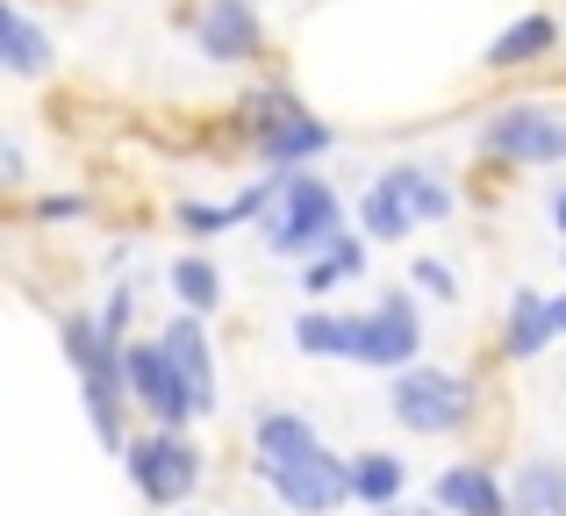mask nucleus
Returning <instances> with one entry per match:
<instances>
[{"label":"nucleus","mask_w":566,"mask_h":516,"mask_svg":"<svg viewBox=\"0 0 566 516\" xmlns=\"http://www.w3.org/2000/svg\"><path fill=\"white\" fill-rule=\"evenodd\" d=\"M129 394H137V409H151L158 431H187L201 417V402H193L187 373L172 366L166 337H129Z\"/></svg>","instance_id":"nucleus-8"},{"label":"nucleus","mask_w":566,"mask_h":516,"mask_svg":"<svg viewBox=\"0 0 566 516\" xmlns=\"http://www.w3.org/2000/svg\"><path fill=\"white\" fill-rule=\"evenodd\" d=\"M387 417L409 438H452L459 423L473 417V380L452 373V366H401L387 373Z\"/></svg>","instance_id":"nucleus-3"},{"label":"nucleus","mask_w":566,"mask_h":516,"mask_svg":"<svg viewBox=\"0 0 566 516\" xmlns=\"http://www.w3.org/2000/svg\"><path fill=\"white\" fill-rule=\"evenodd\" d=\"M553 230H559V244H566V180L553 187Z\"/></svg>","instance_id":"nucleus-28"},{"label":"nucleus","mask_w":566,"mask_h":516,"mask_svg":"<svg viewBox=\"0 0 566 516\" xmlns=\"http://www.w3.org/2000/svg\"><path fill=\"white\" fill-rule=\"evenodd\" d=\"M481 151L495 158V166H566V115L553 101H510V108H495L481 123Z\"/></svg>","instance_id":"nucleus-5"},{"label":"nucleus","mask_w":566,"mask_h":516,"mask_svg":"<svg viewBox=\"0 0 566 516\" xmlns=\"http://www.w3.org/2000/svg\"><path fill=\"white\" fill-rule=\"evenodd\" d=\"M337 238H345V201H337V187L323 180V172H308V166L280 172L273 209L259 215V244L265 252L287 259V265H308V259L331 252Z\"/></svg>","instance_id":"nucleus-2"},{"label":"nucleus","mask_w":566,"mask_h":516,"mask_svg":"<svg viewBox=\"0 0 566 516\" xmlns=\"http://www.w3.org/2000/svg\"><path fill=\"white\" fill-rule=\"evenodd\" d=\"M559 265H566V244H559Z\"/></svg>","instance_id":"nucleus-31"},{"label":"nucleus","mask_w":566,"mask_h":516,"mask_svg":"<svg viewBox=\"0 0 566 516\" xmlns=\"http://www.w3.org/2000/svg\"><path fill=\"white\" fill-rule=\"evenodd\" d=\"M57 351H65V366L80 373L86 388V423H94L101 452H129V345L108 330L101 316H86V308H72L65 323H57Z\"/></svg>","instance_id":"nucleus-1"},{"label":"nucleus","mask_w":566,"mask_h":516,"mask_svg":"<svg viewBox=\"0 0 566 516\" xmlns=\"http://www.w3.org/2000/svg\"><path fill=\"white\" fill-rule=\"evenodd\" d=\"M294 351H308V359H352V316H337V308H302L294 316Z\"/></svg>","instance_id":"nucleus-23"},{"label":"nucleus","mask_w":566,"mask_h":516,"mask_svg":"<svg viewBox=\"0 0 566 516\" xmlns=\"http://www.w3.org/2000/svg\"><path fill=\"white\" fill-rule=\"evenodd\" d=\"M166 287H172V302L193 308V316H216L222 302H230V287H222V273L208 265L201 252H187V259H172V273H166Z\"/></svg>","instance_id":"nucleus-22"},{"label":"nucleus","mask_w":566,"mask_h":516,"mask_svg":"<svg viewBox=\"0 0 566 516\" xmlns=\"http://www.w3.org/2000/svg\"><path fill=\"white\" fill-rule=\"evenodd\" d=\"M401 488H409V460H401V452H387V445L352 452V503H366V509H395V503H401Z\"/></svg>","instance_id":"nucleus-18"},{"label":"nucleus","mask_w":566,"mask_h":516,"mask_svg":"<svg viewBox=\"0 0 566 516\" xmlns=\"http://www.w3.org/2000/svg\"><path fill=\"white\" fill-rule=\"evenodd\" d=\"M29 180V158H22V137L0 144V187H22Z\"/></svg>","instance_id":"nucleus-27"},{"label":"nucleus","mask_w":566,"mask_h":516,"mask_svg":"<svg viewBox=\"0 0 566 516\" xmlns=\"http://www.w3.org/2000/svg\"><path fill=\"white\" fill-rule=\"evenodd\" d=\"M510 516H566V460H524L510 474Z\"/></svg>","instance_id":"nucleus-19"},{"label":"nucleus","mask_w":566,"mask_h":516,"mask_svg":"<svg viewBox=\"0 0 566 516\" xmlns=\"http://www.w3.org/2000/svg\"><path fill=\"white\" fill-rule=\"evenodd\" d=\"M251 151H259L273 172H294V166H316V158H331V151H337V129L323 123V115L294 108V115H280L273 129H259V137H251Z\"/></svg>","instance_id":"nucleus-11"},{"label":"nucleus","mask_w":566,"mask_h":516,"mask_svg":"<svg viewBox=\"0 0 566 516\" xmlns=\"http://www.w3.org/2000/svg\"><path fill=\"white\" fill-rule=\"evenodd\" d=\"M193 51L208 65H251L265 51V22H259V0H201L187 22Z\"/></svg>","instance_id":"nucleus-9"},{"label":"nucleus","mask_w":566,"mask_h":516,"mask_svg":"<svg viewBox=\"0 0 566 516\" xmlns=\"http://www.w3.org/2000/svg\"><path fill=\"white\" fill-rule=\"evenodd\" d=\"M259 481L287 516H331L352 503V460H337L331 445L302 452V460H259Z\"/></svg>","instance_id":"nucleus-6"},{"label":"nucleus","mask_w":566,"mask_h":516,"mask_svg":"<svg viewBox=\"0 0 566 516\" xmlns=\"http://www.w3.org/2000/svg\"><path fill=\"white\" fill-rule=\"evenodd\" d=\"M251 445H259V460H302L323 438L302 409H259V417H251Z\"/></svg>","instance_id":"nucleus-21"},{"label":"nucleus","mask_w":566,"mask_h":516,"mask_svg":"<svg viewBox=\"0 0 566 516\" xmlns=\"http://www.w3.org/2000/svg\"><path fill=\"white\" fill-rule=\"evenodd\" d=\"M123 466H129V488L144 495L151 509H187L193 503V488H201V445H193L187 431H151V438H129V452H123Z\"/></svg>","instance_id":"nucleus-4"},{"label":"nucleus","mask_w":566,"mask_h":516,"mask_svg":"<svg viewBox=\"0 0 566 516\" xmlns=\"http://www.w3.org/2000/svg\"><path fill=\"white\" fill-rule=\"evenodd\" d=\"M559 51V22L545 8H531V14H516L510 29H502L495 43L481 51V65L488 72H531V65H545V57Z\"/></svg>","instance_id":"nucleus-16"},{"label":"nucleus","mask_w":566,"mask_h":516,"mask_svg":"<svg viewBox=\"0 0 566 516\" xmlns=\"http://www.w3.org/2000/svg\"><path fill=\"white\" fill-rule=\"evenodd\" d=\"M559 345V323H553V294L538 287H516L510 308H502V359H545V351Z\"/></svg>","instance_id":"nucleus-15"},{"label":"nucleus","mask_w":566,"mask_h":516,"mask_svg":"<svg viewBox=\"0 0 566 516\" xmlns=\"http://www.w3.org/2000/svg\"><path fill=\"white\" fill-rule=\"evenodd\" d=\"M423 351V308L409 287H387L374 308L352 316V366H374V373H401Z\"/></svg>","instance_id":"nucleus-7"},{"label":"nucleus","mask_w":566,"mask_h":516,"mask_svg":"<svg viewBox=\"0 0 566 516\" xmlns=\"http://www.w3.org/2000/svg\"><path fill=\"white\" fill-rule=\"evenodd\" d=\"M51 57H57L51 29H43L22 0H14V8L0 14V65H8L14 80H43V72H51Z\"/></svg>","instance_id":"nucleus-17"},{"label":"nucleus","mask_w":566,"mask_h":516,"mask_svg":"<svg viewBox=\"0 0 566 516\" xmlns=\"http://www.w3.org/2000/svg\"><path fill=\"white\" fill-rule=\"evenodd\" d=\"M553 323H559V337H566V287L553 294Z\"/></svg>","instance_id":"nucleus-29"},{"label":"nucleus","mask_w":566,"mask_h":516,"mask_svg":"<svg viewBox=\"0 0 566 516\" xmlns=\"http://www.w3.org/2000/svg\"><path fill=\"white\" fill-rule=\"evenodd\" d=\"M166 351H172V366L187 373V388H193V402H201V417H216V337H208V316H193V308H180V316H166Z\"/></svg>","instance_id":"nucleus-13"},{"label":"nucleus","mask_w":566,"mask_h":516,"mask_svg":"<svg viewBox=\"0 0 566 516\" xmlns=\"http://www.w3.org/2000/svg\"><path fill=\"white\" fill-rule=\"evenodd\" d=\"M172 516H208V509H172Z\"/></svg>","instance_id":"nucleus-30"},{"label":"nucleus","mask_w":566,"mask_h":516,"mask_svg":"<svg viewBox=\"0 0 566 516\" xmlns=\"http://www.w3.org/2000/svg\"><path fill=\"white\" fill-rule=\"evenodd\" d=\"M409 280L430 294V302H459V273H452L444 259H416V265H409Z\"/></svg>","instance_id":"nucleus-25"},{"label":"nucleus","mask_w":566,"mask_h":516,"mask_svg":"<svg viewBox=\"0 0 566 516\" xmlns=\"http://www.w3.org/2000/svg\"><path fill=\"white\" fill-rule=\"evenodd\" d=\"M366 244H374L366 230H345L323 259H308L302 265V294H308V302H331L345 280H366Z\"/></svg>","instance_id":"nucleus-20"},{"label":"nucleus","mask_w":566,"mask_h":516,"mask_svg":"<svg viewBox=\"0 0 566 516\" xmlns=\"http://www.w3.org/2000/svg\"><path fill=\"white\" fill-rule=\"evenodd\" d=\"M359 230L374 244H401V238H416L423 230V209H416V194H409V172H401V158L395 166H380L374 180H366V194H359Z\"/></svg>","instance_id":"nucleus-10"},{"label":"nucleus","mask_w":566,"mask_h":516,"mask_svg":"<svg viewBox=\"0 0 566 516\" xmlns=\"http://www.w3.org/2000/svg\"><path fill=\"white\" fill-rule=\"evenodd\" d=\"M430 503L452 516H510V481L495 474L488 460H459L430 481Z\"/></svg>","instance_id":"nucleus-12"},{"label":"nucleus","mask_w":566,"mask_h":516,"mask_svg":"<svg viewBox=\"0 0 566 516\" xmlns=\"http://www.w3.org/2000/svg\"><path fill=\"white\" fill-rule=\"evenodd\" d=\"M29 215H36V223H80V215H86V201H80V194H43Z\"/></svg>","instance_id":"nucleus-26"},{"label":"nucleus","mask_w":566,"mask_h":516,"mask_svg":"<svg viewBox=\"0 0 566 516\" xmlns=\"http://www.w3.org/2000/svg\"><path fill=\"white\" fill-rule=\"evenodd\" d=\"M94 316H101V323H108V330H115V337L129 345V316H137V287H129V280H115V287L101 294V308H94Z\"/></svg>","instance_id":"nucleus-24"},{"label":"nucleus","mask_w":566,"mask_h":516,"mask_svg":"<svg viewBox=\"0 0 566 516\" xmlns=\"http://www.w3.org/2000/svg\"><path fill=\"white\" fill-rule=\"evenodd\" d=\"M273 187H280V172H265V180H251L237 201H180L172 209V223L187 230V238H230V230H244V223H259L265 209H273Z\"/></svg>","instance_id":"nucleus-14"}]
</instances>
